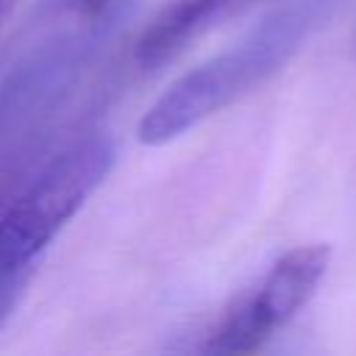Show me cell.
<instances>
[{"label": "cell", "mask_w": 356, "mask_h": 356, "mask_svg": "<svg viewBox=\"0 0 356 356\" xmlns=\"http://www.w3.org/2000/svg\"><path fill=\"white\" fill-rule=\"evenodd\" d=\"M83 14H89V17H97V14H103V11H108L117 0H72Z\"/></svg>", "instance_id": "8992f818"}, {"label": "cell", "mask_w": 356, "mask_h": 356, "mask_svg": "<svg viewBox=\"0 0 356 356\" xmlns=\"http://www.w3.org/2000/svg\"><path fill=\"white\" fill-rule=\"evenodd\" d=\"M111 164L114 139L106 131H86L0 203V325L14 312L39 256L103 184Z\"/></svg>", "instance_id": "7a4b0ae2"}, {"label": "cell", "mask_w": 356, "mask_h": 356, "mask_svg": "<svg viewBox=\"0 0 356 356\" xmlns=\"http://www.w3.org/2000/svg\"><path fill=\"white\" fill-rule=\"evenodd\" d=\"M89 33H58L36 42L0 81V153L33 128L72 86L95 47Z\"/></svg>", "instance_id": "277c9868"}, {"label": "cell", "mask_w": 356, "mask_h": 356, "mask_svg": "<svg viewBox=\"0 0 356 356\" xmlns=\"http://www.w3.org/2000/svg\"><path fill=\"white\" fill-rule=\"evenodd\" d=\"M331 0H292L242 39L184 72L139 120L145 145H167L273 78L325 19Z\"/></svg>", "instance_id": "6da1fadb"}, {"label": "cell", "mask_w": 356, "mask_h": 356, "mask_svg": "<svg viewBox=\"0 0 356 356\" xmlns=\"http://www.w3.org/2000/svg\"><path fill=\"white\" fill-rule=\"evenodd\" d=\"M250 3L253 0H172L142 33L136 44V64L142 70L167 64L195 39L206 36Z\"/></svg>", "instance_id": "5b68a950"}, {"label": "cell", "mask_w": 356, "mask_h": 356, "mask_svg": "<svg viewBox=\"0 0 356 356\" xmlns=\"http://www.w3.org/2000/svg\"><path fill=\"white\" fill-rule=\"evenodd\" d=\"M331 261L325 245H300L278 256L206 331L203 353H250L284 328L317 292Z\"/></svg>", "instance_id": "3957f363"}, {"label": "cell", "mask_w": 356, "mask_h": 356, "mask_svg": "<svg viewBox=\"0 0 356 356\" xmlns=\"http://www.w3.org/2000/svg\"><path fill=\"white\" fill-rule=\"evenodd\" d=\"M11 6H14V0H0V25H3V19H6V14L11 11Z\"/></svg>", "instance_id": "52a82bcc"}]
</instances>
